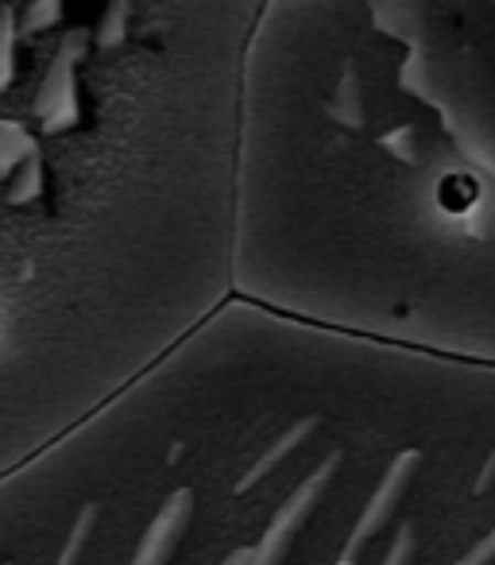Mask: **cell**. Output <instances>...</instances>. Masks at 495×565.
Instances as JSON below:
<instances>
[{
	"label": "cell",
	"instance_id": "cell-3",
	"mask_svg": "<svg viewBox=\"0 0 495 565\" xmlns=\"http://www.w3.org/2000/svg\"><path fill=\"white\" fill-rule=\"evenodd\" d=\"M341 465V454H330L322 465H318L314 472H310L306 480H302L299 488L291 492V500L283 503V508L271 515L268 531H263V539L252 546V557H248V565H283L287 554H291V542L294 534H299V526L310 519V511L318 508V500H322V492L330 488L333 472H337Z\"/></svg>",
	"mask_w": 495,
	"mask_h": 565
},
{
	"label": "cell",
	"instance_id": "cell-16",
	"mask_svg": "<svg viewBox=\"0 0 495 565\" xmlns=\"http://www.w3.org/2000/svg\"><path fill=\"white\" fill-rule=\"evenodd\" d=\"M248 557H252V550H233V554H228L225 562H217V565H248Z\"/></svg>",
	"mask_w": 495,
	"mask_h": 565
},
{
	"label": "cell",
	"instance_id": "cell-13",
	"mask_svg": "<svg viewBox=\"0 0 495 565\" xmlns=\"http://www.w3.org/2000/svg\"><path fill=\"white\" fill-rule=\"evenodd\" d=\"M410 562H415V526L402 523L399 534H395V542H391V550H387L379 565H410Z\"/></svg>",
	"mask_w": 495,
	"mask_h": 565
},
{
	"label": "cell",
	"instance_id": "cell-7",
	"mask_svg": "<svg viewBox=\"0 0 495 565\" xmlns=\"http://www.w3.org/2000/svg\"><path fill=\"white\" fill-rule=\"evenodd\" d=\"M35 148H40V143L32 140V132H28L24 125H17V120H0V179H9Z\"/></svg>",
	"mask_w": 495,
	"mask_h": 565
},
{
	"label": "cell",
	"instance_id": "cell-5",
	"mask_svg": "<svg viewBox=\"0 0 495 565\" xmlns=\"http://www.w3.org/2000/svg\"><path fill=\"white\" fill-rule=\"evenodd\" d=\"M190 519H194V492L179 488L171 500L159 508V515L151 519V526L143 531L140 546L132 554V565H166L179 550V542L186 539Z\"/></svg>",
	"mask_w": 495,
	"mask_h": 565
},
{
	"label": "cell",
	"instance_id": "cell-9",
	"mask_svg": "<svg viewBox=\"0 0 495 565\" xmlns=\"http://www.w3.org/2000/svg\"><path fill=\"white\" fill-rule=\"evenodd\" d=\"M128 17H132V4H128V0H112L101 17V28H97V47H105V51L120 47L128 35Z\"/></svg>",
	"mask_w": 495,
	"mask_h": 565
},
{
	"label": "cell",
	"instance_id": "cell-2",
	"mask_svg": "<svg viewBox=\"0 0 495 565\" xmlns=\"http://www.w3.org/2000/svg\"><path fill=\"white\" fill-rule=\"evenodd\" d=\"M89 51V35L86 32H71L55 51V63H51L47 78L40 86L32 113L40 120L43 132H66V128L78 125L82 105H78V63Z\"/></svg>",
	"mask_w": 495,
	"mask_h": 565
},
{
	"label": "cell",
	"instance_id": "cell-15",
	"mask_svg": "<svg viewBox=\"0 0 495 565\" xmlns=\"http://www.w3.org/2000/svg\"><path fill=\"white\" fill-rule=\"evenodd\" d=\"M495 480V454L487 457V465H484V472H480V480H476V492H487V484Z\"/></svg>",
	"mask_w": 495,
	"mask_h": 565
},
{
	"label": "cell",
	"instance_id": "cell-4",
	"mask_svg": "<svg viewBox=\"0 0 495 565\" xmlns=\"http://www.w3.org/2000/svg\"><path fill=\"white\" fill-rule=\"evenodd\" d=\"M418 461H422V454H418V449H407V454L395 457L391 469L384 472V480H379L376 492H372V500L364 503V511H361V519H356V526H353V534H348V542L341 546L337 565H356L361 550L368 546V542L376 539V534L384 531L387 523H391V515L399 511L402 495H407V484L415 480Z\"/></svg>",
	"mask_w": 495,
	"mask_h": 565
},
{
	"label": "cell",
	"instance_id": "cell-14",
	"mask_svg": "<svg viewBox=\"0 0 495 565\" xmlns=\"http://www.w3.org/2000/svg\"><path fill=\"white\" fill-rule=\"evenodd\" d=\"M492 562H495V526L461 557V562H453V565H492Z\"/></svg>",
	"mask_w": 495,
	"mask_h": 565
},
{
	"label": "cell",
	"instance_id": "cell-10",
	"mask_svg": "<svg viewBox=\"0 0 495 565\" xmlns=\"http://www.w3.org/2000/svg\"><path fill=\"white\" fill-rule=\"evenodd\" d=\"M94 526H97V503H86V508L78 511V519H74L71 539H66V546H63V554H58L55 565H78V557H82V550H86Z\"/></svg>",
	"mask_w": 495,
	"mask_h": 565
},
{
	"label": "cell",
	"instance_id": "cell-1",
	"mask_svg": "<svg viewBox=\"0 0 495 565\" xmlns=\"http://www.w3.org/2000/svg\"><path fill=\"white\" fill-rule=\"evenodd\" d=\"M276 4H294V9H330V12H368V17H410V20H438V17H415V12H387V9H361V4H333V0H276ZM410 4H426V9L456 12V17H476L495 24V0H410ZM438 24H464V20H438ZM263 40H287L302 43L314 40V47H333L345 43V55H361V51H387V47H422V43H472V40H495V28L469 24V35L453 32H376V35H287V32H260ZM453 256H495V82L492 97H487L484 128H480L476 151H472L469 179H464L461 213H456L453 241H449Z\"/></svg>",
	"mask_w": 495,
	"mask_h": 565
},
{
	"label": "cell",
	"instance_id": "cell-8",
	"mask_svg": "<svg viewBox=\"0 0 495 565\" xmlns=\"http://www.w3.org/2000/svg\"><path fill=\"white\" fill-rule=\"evenodd\" d=\"M43 194V159H40V148L17 167V179H12V190H9V202L12 205H28Z\"/></svg>",
	"mask_w": 495,
	"mask_h": 565
},
{
	"label": "cell",
	"instance_id": "cell-6",
	"mask_svg": "<svg viewBox=\"0 0 495 565\" xmlns=\"http://www.w3.org/2000/svg\"><path fill=\"white\" fill-rule=\"evenodd\" d=\"M314 430H318V418H299V423H294L291 430L283 434V438H279V441H271V446H268V454H263L260 461L252 465V469H248L240 480H236V492H248V488H256L263 477H271V472H276L279 465H283L287 457H291L294 449H299L302 441H306Z\"/></svg>",
	"mask_w": 495,
	"mask_h": 565
},
{
	"label": "cell",
	"instance_id": "cell-12",
	"mask_svg": "<svg viewBox=\"0 0 495 565\" xmlns=\"http://www.w3.org/2000/svg\"><path fill=\"white\" fill-rule=\"evenodd\" d=\"M58 20H63V0H32L24 12V24H20V32L24 35H35V32H47V28H55Z\"/></svg>",
	"mask_w": 495,
	"mask_h": 565
},
{
	"label": "cell",
	"instance_id": "cell-11",
	"mask_svg": "<svg viewBox=\"0 0 495 565\" xmlns=\"http://www.w3.org/2000/svg\"><path fill=\"white\" fill-rule=\"evenodd\" d=\"M17 12L0 9V89H9L12 74H17Z\"/></svg>",
	"mask_w": 495,
	"mask_h": 565
}]
</instances>
